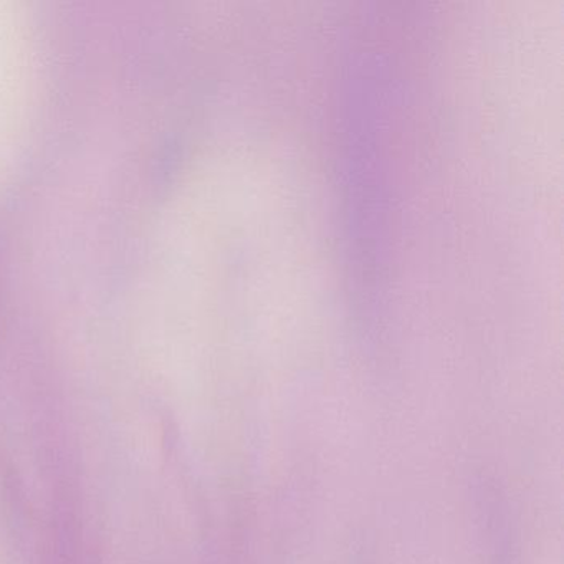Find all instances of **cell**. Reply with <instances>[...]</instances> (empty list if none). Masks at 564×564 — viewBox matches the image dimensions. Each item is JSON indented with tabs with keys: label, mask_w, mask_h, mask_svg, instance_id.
I'll list each match as a JSON object with an SVG mask.
<instances>
[]
</instances>
